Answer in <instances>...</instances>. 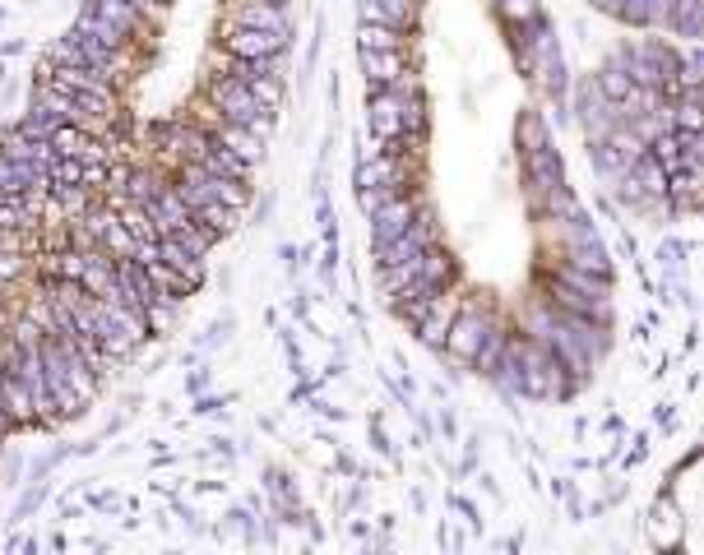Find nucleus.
<instances>
[{"instance_id":"obj_25","label":"nucleus","mask_w":704,"mask_h":555,"mask_svg":"<svg viewBox=\"0 0 704 555\" xmlns=\"http://www.w3.org/2000/svg\"><path fill=\"white\" fill-rule=\"evenodd\" d=\"M74 33H84V38H93V42H102L108 51H121V47H130V38H125L121 29H112L108 19H98L93 10H84L80 19H74Z\"/></svg>"},{"instance_id":"obj_4","label":"nucleus","mask_w":704,"mask_h":555,"mask_svg":"<svg viewBox=\"0 0 704 555\" xmlns=\"http://www.w3.org/2000/svg\"><path fill=\"white\" fill-rule=\"evenodd\" d=\"M621 65H625V74H631V84L663 89V97H667L672 74H676V51H672V47H663V42H640V47L625 51Z\"/></svg>"},{"instance_id":"obj_23","label":"nucleus","mask_w":704,"mask_h":555,"mask_svg":"<svg viewBox=\"0 0 704 555\" xmlns=\"http://www.w3.org/2000/svg\"><path fill=\"white\" fill-rule=\"evenodd\" d=\"M361 70H367L371 89H385L404 70V51H361Z\"/></svg>"},{"instance_id":"obj_13","label":"nucleus","mask_w":704,"mask_h":555,"mask_svg":"<svg viewBox=\"0 0 704 555\" xmlns=\"http://www.w3.org/2000/svg\"><path fill=\"white\" fill-rule=\"evenodd\" d=\"M167 185V176L159 172V167H130L125 172V181H121V195H112V208L121 204V199H130V204H149L153 195H159Z\"/></svg>"},{"instance_id":"obj_12","label":"nucleus","mask_w":704,"mask_h":555,"mask_svg":"<svg viewBox=\"0 0 704 555\" xmlns=\"http://www.w3.org/2000/svg\"><path fill=\"white\" fill-rule=\"evenodd\" d=\"M672 6L676 0H612V14L631 19V23H644V29H667L672 23Z\"/></svg>"},{"instance_id":"obj_22","label":"nucleus","mask_w":704,"mask_h":555,"mask_svg":"<svg viewBox=\"0 0 704 555\" xmlns=\"http://www.w3.org/2000/svg\"><path fill=\"white\" fill-rule=\"evenodd\" d=\"M33 107H42V112H51V116H57V121H65V125H80V107H74V97L70 93H61L57 84H47V79H42V84L33 89Z\"/></svg>"},{"instance_id":"obj_19","label":"nucleus","mask_w":704,"mask_h":555,"mask_svg":"<svg viewBox=\"0 0 704 555\" xmlns=\"http://www.w3.org/2000/svg\"><path fill=\"white\" fill-rule=\"evenodd\" d=\"M371 130H376L380 144H389V140L404 135V125H399V97H389L385 89H376V97H371Z\"/></svg>"},{"instance_id":"obj_31","label":"nucleus","mask_w":704,"mask_h":555,"mask_svg":"<svg viewBox=\"0 0 704 555\" xmlns=\"http://www.w3.org/2000/svg\"><path fill=\"white\" fill-rule=\"evenodd\" d=\"M593 84H598V93H603L608 102H621L625 93H631V74H625L621 56H616V61H612V65H608L603 74H598V79H593Z\"/></svg>"},{"instance_id":"obj_14","label":"nucleus","mask_w":704,"mask_h":555,"mask_svg":"<svg viewBox=\"0 0 704 555\" xmlns=\"http://www.w3.org/2000/svg\"><path fill=\"white\" fill-rule=\"evenodd\" d=\"M144 208H149V218L159 223V236H163V232H172V227H181V223H191V208H186V199H181V195L172 191V181H167L163 191L153 195Z\"/></svg>"},{"instance_id":"obj_24","label":"nucleus","mask_w":704,"mask_h":555,"mask_svg":"<svg viewBox=\"0 0 704 555\" xmlns=\"http://www.w3.org/2000/svg\"><path fill=\"white\" fill-rule=\"evenodd\" d=\"M242 214H246V208H232V204H218V199H208V204H200L195 208V223H204L208 232H214V236H227L232 227H237L242 223Z\"/></svg>"},{"instance_id":"obj_15","label":"nucleus","mask_w":704,"mask_h":555,"mask_svg":"<svg viewBox=\"0 0 704 555\" xmlns=\"http://www.w3.org/2000/svg\"><path fill=\"white\" fill-rule=\"evenodd\" d=\"M0 393H6V417L14 421V426H29V421H38L33 393H29V384L14 376V370H6V376H0Z\"/></svg>"},{"instance_id":"obj_2","label":"nucleus","mask_w":704,"mask_h":555,"mask_svg":"<svg viewBox=\"0 0 704 555\" xmlns=\"http://www.w3.org/2000/svg\"><path fill=\"white\" fill-rule=\"evenodd\" d=\"M204 97L223 112V121L246 125V130H255L259 140H269V116H274V112L259 107L242 79H232V74H208V93H204Z\"/></svg>"},{"instance_id":"obj_40","label":"nucleus","mask_w":704,"mask_h":555,"mask_svg":"<svg viewBox=\"0 0 704 555\" xmlns=\"http://www.w3.org/2000/svg\"><path fill=\"white\" fill-rule=\"evenodd\" d=\"M130 6H135V10L149 19V14H163V10H167V0H130Z\"/></svg>"},{"instance_id":"obj_38","label":"nucleus","mask_w":704,"mask_h":555,"mask_svg":"<svg viewBox=\"0 0 704 555\" xmlns=\"http://www.w3.org/2000/svg\"><path fill=\"white\" fill-rule=\"evenodd\" d=\"M191 125H200L204 135H214V130L223 125V112H218L208 97H200V102H195V112H191Z\"/></svg>"},{"instance_id":"obj_33","label":"nucleus","mask_w":704,"mask_h":555,"mask_svg":"<svg viewBox=\"0 0 704 555\" xmlns=\"http://www.w3.org/2000/svg\"><path fill=\"white\" fill-rule=\"evenodd\" d=\"M700 10H704V0H676L667 29H676L682 38H700Z\"/></svg>"},{"instance_id":"obj_26","label":"nucleus","mask_w":704,"mask_h":555,"mask_svg":"<svg viewBox=\"0 0 704 555\" xmlns=\"http://www.w3.org/2000/svg\"><path fill=\"white\" fill-rule=\"evenodd\" d=\"M361 51H404V29H389V23H361Z\"/></svg>"},{"instance_id":"obj_27","label":"nucleus","mask_w":704,"mask_h":555,"mask_svg":"<svg viewBox=\"0 0 704 555\" xmlns=\"http://www.w3.org/2000/svg\"><path fill=\"white\" fill-rule=\"evenodd\" d=\"M98 140L84 135L80 125H57V135H51V148H57V157H84Z\"/></svg>"},{"instance_id":"obj_3","label":"nucleus","mask_w":704,"mask_h":555,"mask_svg":"<svg viewBox=\"0 0 704 555\" xmlns=\"http://www.w3.org/2000/svg\"><path fill=\"white\" fill-rule=\"evenodd\" d=\"M497 325V310H491L487 301H478V297H468L459 310H455V320H450V333H446V348L455 361H473V352L482 348V338H487V329Z\"/></svg>"},{"instance_id":"obj_10","label":"nucleus","mask_w":704,"mask_h":555,"mask_svg":"<svg viewBox=\"0 0 704 555\" xmlns=\"http://www.w3.org/2000/svg\"><path fill=\"white\" fill-rule=\"evenodd\" d=\"M455 310H459V297H450V292H440L431 306H427V315L417 320L412 329H417V338L427 342V348H440L446 342V333H450V320H455Z\"/></svg>"},{"instance_id":"obj_41","label":"nucleus","mask_w":704,"mask_h":555,"mask_svg":"<svg viewBox=\"0 0 704 555\" xmlns=\"http://www.w3.org/2000/svg\"><path fill=\"white\" fill-rule=\"evenodd\" d=\"M593 6H598V10H608V6H612V0H593Z\"/></svg>"},{"instance_id":"obj_29","label":"nucleus","mask_w":704,"mask_h":555,"mask_svg":"<svg viewBox=\"0 0 704 555\" xmlns=\"http://www.w3.org/2000/svg\"><path fill=\"white\" fill-rule=\"evenodd\" d=\"M506 342H510V329H506V325L497 320V325H491V329H487V338H482V348L473 352V366H478V370H491V366H497V361L506 357Z\"/></svg>"},{"instance_id":"obj_11","label":"nucleus","mask_w":704,"mask_h":555,"mask_svg":"<svg viewBox=\"0 0 704 555\" xmlns=\"http://www.w3.org/2000/svg\"><path fill=\"white\" fill-rule=\"evenodd\" d=\"M524 181H529V195L542 199L547 191H557L561 185V163H557V153L552 148H533L524 153Z\"/></svg>"},{"instance_id":"obj_6","label":"nucleus","mask_w":704,"mask_h":555,"mask_svg":"<svg viewBox=\"0 0 704 555\" xmlns=\"http://www.w3.org/2000/svg\"><path fill=\"white\" fill-rule=\"evenodd\" d=\"M412 214H417V199H412V195H404V191H399V195H389V199H380V204L371 208V214H367V218H371V241H376V246L395 241V236L408 227V218H412Z\"/></svg>"},{"instance_id":"obj_42","label":"nucleus","mask_w":704,"mask_h":555,"mask_svg":"<svg viewBox=\"0 0 704 555\" xmlns=\"http://www.w3.org/2000/svg\"><path fill=\"white\" fill-rule=\"evenodd\" d=\"M274 6H283V0H274Z\"/></svg>"},{"instance_id":"obj_9","label":"nucleus","mask_w":704,"mask_h":555,"mask_svg":"<svg viewBox=\"0 0 704 555\" xmlns=\"http://www.w3.org/2000/svg\"><path fill=\"white\" fill-rule=\"evenodd\" d=\"M455 278H459V264H455V255L440 241L417 255V282H422L427 292H450Z\"/></svg>"},{"instance_id":"obj_5","label":"nucleus","mask_w":704,"mask_h":555,"mask_svg":"<svg viewBox=\"0 0 704 555\" xmlns=\"http://www.w3.org/2000/svg\"><path fill=\"white\" fill-rule=\"evenodd\" d=\"M223 51L227 56H274V51H288V33H269V29H242V23H227L223 33Z\"/></svg>"},{"instance_id":"obj_36","label":"nucleus","mask_w":704,"mask_h":555,"mask_svg":"<svg viewBox=\"0 0 704 555\" xmlns=\"http://www.w3.org/2000/svg\"><path fill=\"white\" fill-rule=\"evenodd\" d=\"M519 148L533 153V148H547V125L538 116H524L519 121Z\"/></svg>"},{"instance_id":"obj_28","label":"nucleus","mask_w":704,"mask_h":555,"mask_svg":"<svg viewBox=\"0 0 704 555\" xmlns=\"http://www.w3.org/2000/svg\"><path fill=\"white\" fill-rule=\"evenodd\" d=\"M172 236H176V241L186 246V250H191L195 259H204L208 250H214V241H218V236L208 232L204 223H195V218H191V223H181V227H172Z\"/></svg>"},{"instance_id":"obj_30","label":"nucleus","mask_w":704,"mask_h":555,"mask_svg":"<svg viewBox=\"0 0 704 555\" xmlns=\"http://www.w3.org/2000/svg\"><path fill=\"white\" fill-rule=\"evenodd\" d=\"M399 125H404V135H422L427 140V102H422V93L399 97Z\"/></svg>"},{"instance_id":"obj_20","label":"nucleus","mask_w":704,"mask_h":555,"mask_svg":"<svg viewBox=\"0 0 704 555\" xmlns=\"http://www.w3.org/2000/svg\"><path fill=\"white\" fill-rule=\"evenodd\" d=\"M200 167H204V172H214V176L251 181V167H255V163H246V157H237L232 148H223V144H214V140H208V153L200 157Z\"/></svg>"},{"instance_id":"obj_21","label":"nucleus","mask_w":704,"mask_h":555,"mask_svg":"<svg viewBox=\"0 0 704 555\" xmlns=\"http://www.w3.org/2000/svg\"><path fill=\"white\" fill-rule=\"evenodd\" d=\"M89 10H93L98 19H108L112 29H121L125 38H135V33L144 29V14H140L135 6H130V0H93Z\"/></svg>"},{"instance_id":"obj_17","label":"nucleus","mask_w":704,"mask_h":555,"mask_svg":"<svg viewBox=\"0 0 704 555\" xmlns=\"http://www.w3.org/2000/svg\"><path fill=\"white\" fill-rule=\"evenodd\" d=\"M214 144H223V148H232L237 157H246V163H259V153H265V140L255 135V130H246V125H232V121H223L214 135H208Z\"/></svg>"},{"instance_id":"obj_18","label":"nucleus","mask_w":704,"mask_h":555,"mask_svg":"<svg viewBox=\"0 0 704 555\" xmlns=\"http://www.w3.org/2000/svg\"><path fill=\"white\" fill-rule=\"evenodd\" d=\"M159 264H167V269H176V274H186L195 287L204 282V259H195L186 246L176 241L172 232H163V236H159Z\"/></svg>"},{"instance_id":"obj_35","label":"nucleus","mask_w":704,"mask_h":555,"mask_svg":"<svg viewBox=\"0 0 704 555\" xmlns=\"http://www.w3.org/2000/svg\"><path fill=\"white\" fill-rule=\"evenodd\" d=\"M102 250H108L112 259H125L130 250H135V236H130V232L121 227V218H116L108 232H102Z\"/></svg>"},{"instance_id":"obj_8","label":"nucleus","mask_w":704,"mask_h":555,"mask_svg":"<svg viewBox=\"0 0 704 555\" xmlns=\"http://www.w3.org/2000/svg\"><path fill=\"white\" fill-rule=\"evenodd\" d=\"M227 23L288 33V14H283V6H274V0H232V6H227Z\"/></svg>"},{"instance_id":"obj_37","label":"nucleus","mask_w":704,"mask_h":555,"mask_svg":"<svg viewBox=\"0 0 704 555\" xmlns=\"http://www.w3.org/2000/svg\"><path fill=\"white\" fill-rule=\"evenodd\" d=\"M497 10H501L506 23H514V29H519V23H529V19H538L533 0H497Z\"/></svg>"},{"instance_id":"obj_34","label":"nucleus","mask_w":704,"mask_h":555,"mask_svg":"<svg viewBox=\"0 0 704 555\" xmlns=\"http://www.w3.org/2000/svg\"><path fill=\"white\" fill-rule=\"evenodd\" d=\"M57 125H65V121H57V116H51V112H42V107H33L29 116L19 121V130H23V135H29V140H51V135H57Z\"/></svg>"},{"instance_id":"obj_39","label":"nucleus","mask_w":704,"mask_h":555,"mask_svg":"<svg viewBox=\"0 0 704 555\" xmlns=\"http://www.w3.org/2000/svg\"><path fill=\"white\" fill-rule=\"evenodd\" d=\"M385 93H389V97H412V93H422V79H417V74L404 65V70H399V74L385 84Z\"/></svg>"},{"instance_id":"obj_32","label":"nucleus","mask_w":704,"mask_h":555,"mask_svg":"<svg viewBox=\"0 0 704 555\" xmlns=\"http://www.w3.org/2000/svg\"><path fill=\"white\" fill-rule=\"evenodd\" d=\"M246 89H251V97H255L265 112H278V102H283V74H255Z\"/></svg>"},{"instance_id":"obj_1","label":"nucleus","mask_w":704,"mask_h":555,"mask_svg":"<svg viewBox=\"0 0 704 555\" xmlns=\"http://www.w3.org/2000/svg\"><path fill=\"white\" fill-rule=\"evenodd\" d=\"M506 357H510L514 370H519V393H533V399H565V393L580 384V380L557 361V352L542 348V342L529 338V333H510Z\"/></svg>"},{"instance_id":"obj_16","label":"nucleus","mask_w":704,"mask_h":555,"mask_svg":"<svg viewBox=\"0 0 704 555\" xmlns=\"http://www.w3.org/2000/svg\"><path fill=\"white\" fill-rule=\"evenodd\" d=\"M417 14V0H361V23H389V29H408Z\"/></svg>"},{"instance_id":"obj_7","label":"nucleus","mask_w":704,"mask_h":555,"mask_svg":"<svg viewBox=\"0 0 704 555\" xmlns=\"http://www.w3.org/2000/svg\"><path fill=\"white\" fill-rule=\"evenodd\" d=\"M580 121L589 130V140H608L612 130L621 125L616 121V102H608L603 93H598L593 79H584V84H580Z\"/></svg>"}]
</instances>
